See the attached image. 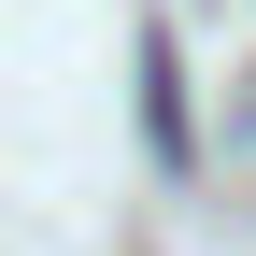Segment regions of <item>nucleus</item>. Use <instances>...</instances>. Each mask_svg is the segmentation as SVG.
<instances>
[{"mask_svg":"<svg viewBox=\"0 0 256 256\" xmlns=\"http://www.w3.org/2000/svg\"><path fill=\"white\" fill-rule=\"evenodd\" d=\"M142 128H156V156H185V86H171V43H142Z\"/></svg>","mask_w":256,"mask_h":256,"instance_id":"obj_1","label":"nucleus"}]
</instances>
